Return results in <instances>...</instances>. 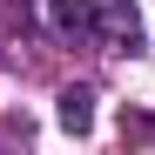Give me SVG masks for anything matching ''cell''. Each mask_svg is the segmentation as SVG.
I'll return each mask as SVG.
<instances>
[{"instance_id":"1","label":"cell","mask_w":155,"mask_h":155,"mask_svg":"<svg viewBox=\"0 0 155 155\" xmlns=\"http://www.w3.org/2000/svg\"><path fill=\"white\" fill-rule=\"evenodd\" d=\"M34 20L68 47H94V54H142L148 27L135 0H34Z\"/></svg>"},{"instance_id":"2","label":"cell","mask_w":155,"mask_h":155,"mask_svg":"<svg viewBox=\"0 0 155 155\" xmlns=\"http://www.w3.org/2000/svg\"><path fill=\"white\" fill-rule=\"evenodd\" d=\"M54 115H61L68 135H88V128H94V88H81V81L61 88V94H54Z\"/></svg>"}]
</instances>
